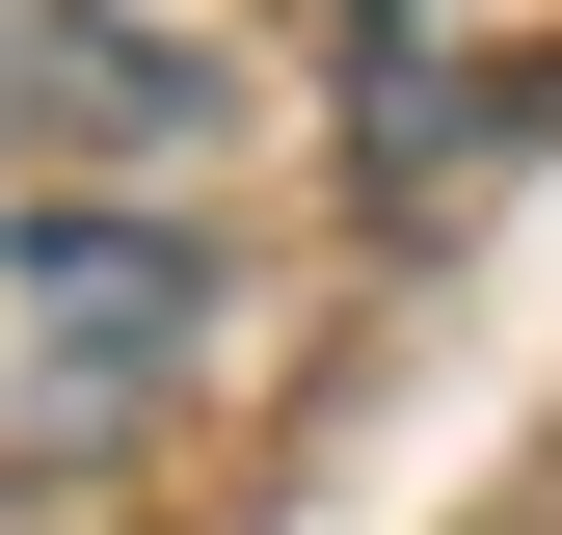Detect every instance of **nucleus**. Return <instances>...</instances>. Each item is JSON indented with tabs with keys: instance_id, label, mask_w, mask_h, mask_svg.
<instances>
[{
	"instance_id": "1",
	"label": "nucleus",
	"mask_w": 562,
	"mask_h": 535,
	"mask_svg": "<svg viewBox=\"0 0 562 535\" xmlns=\"http://www.w3.org/2000/svg\"><path fill=\"white\" fill-rule=\"evenodd\" d=\"M215 349V241L161 215H0V482H54V455H134Z\"/></svg>"
}]
</instances>
